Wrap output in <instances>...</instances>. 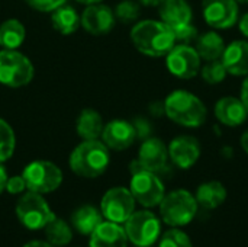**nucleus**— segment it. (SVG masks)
I'll use <instances>...</instances> for the list:
<instances>
[{
    "label": "nucleus",
    "mask_w": 248,
    "mask_h": 247,
    "mask_svg": "<svg viewBox=\"0 0 248 247\" xmlns=\"http://www.w3.org/2000/svg\"><path fill=\"white\" fill-rule=\"evenodd\" d=\"M131 41L140 52L148 57H166L176 45L171 28L154 19L135 23L131 29Z\"/></svg>",
    "instance_id": "1"
},
{
    "label": "nucleus",
    "mask_w": 248,
    "mask_h": 247,
    "mask_svg": "<svg viewBox=\"0 0 248 247\" xmlns=\"http://www.w3.org/2000/svg\"><path fill=\"white\" fill-rule=\"evenodd\" d=\"M164 114L173 122L186 127L198 128L206 121V106L205 103L192 92L174 90L164 100Z\"/></svg>",
    "instance_id": "2"
},
{
    "label": "nucleus",
    "mask_w": 248,
    "mask_h": 247,
    "mask_svg": "<svg viewBox=\"0 0 248 247\" xmlns=\"http://www.w3.org/2000/svg\"><path fill=\"white\" fill-rule=\"evenodd\" d=\"M110 154L103 141L87 140L80 143L70 154L71 170L81 178L94 179L103 175L109 166Z\"/></svg>",
    "instance_id": "3"
},
{
    "label": "nucleus",
    "mask_w": 248,
    "mask_h": 247,
    "mask_svg": "<svg viewBox=\"0 0 248 247\" xmlns=\"http://www.w3.org/2000/svg\"><path fill=\"white\" fill-rule=\"evenodd\" d=\"M196 198L186 189H176L164 195L160 202V214L166 224L182 227L189 224L198 213Z\"/></svg>",
    "instance_id": "4"
},
{
    "label": "nucleus",
    "mask_w": 248,
    "mask_h": 247,
    "mask_svg": "<svg viewBox=\"0 0 248 247\" xmlns=\"http://www.w3.org/2000/svg\"><path fill=\"white\" fill-rule=\"evenodd\" d=\"M35 68L31 60L17 49L0 51V84L7 87H23L33 79Z\"/></svg>",
    "instance_id": "5"
},
{
    "label": "nucleus",
    "mask_w": 248,
    "mask_h": 247,
    "mask_svg": "<svg viewBox=\"0 0 248 247\" xmlns=\"http://www.w3.org/2000/svg\"><path fill=\"white\" fill-rule=\"evenodd\" d=\"M26 189L36 194H49L60 188L62 183L61 169L48 160H35L31 162L22 173Z\"/></svg>",
    "instance_id": "6"
},
{
    "label": "nucleus",
    "mask_w": 248,
    "mask_h": 247,
    "mask_svg": "<svg viewBox=\"0 0 248 247\" xmlns=\"http://www.w3.org/2000/svg\"><path fill=\"white\" fill-rule=\"evenodd\" d=\"M16 215L28 230H41L55 217L41 194L28 191L16 204Z\"/></svg>",
    "instance_id": "7"
},
{
    "label": "nucleus",
    "mask_w": 248,
    "mask_h": 247,
    "mask_svg": "<svg viewBox=\"0 0 248 247\" xmlns=\"http://www.w3.org/2000/svg\"><path fill=\"white\" fill-rule=\"evenodd\" d=\"M125 233L135 246H151L160 236V220L150 211H134L125 221Z\"/></svg>",
    "instance_id": "8"
},
{
    "label": "nucleus",
    "mask_w": 248,
    "mask_h": 247,
    "mask_svg": "<svg viewBox=\"0 0 248 247\" xmlns=\"http://www.w3.org/2000/svg\"><path fill=\"white\" fill-rule=\"evenodd\" d=\"M129 191L134 195L135 201L144 205L145 208H153L160 205L166 192L164 185L160 178L150 170H140L132 175Z\"/></svg>",
    "instance_id": "9"
},
{
    "label": "nucleus",
    "mask_w": 248,
    "mask_h": 247,
    "mask_svg": "<svg viewBox=\"0 0 248 247\" xmlns=\"http://www.w3.org/2000/svg\"><path fill=\"white\" fill-rule=\"evenodd\" d=\"M166 66L169 71L177 79L189 80L199 74L202 67V58L195 47L176 44L166 55Z\"/></svg>",
    "instance_id": "10"
},
{
    "label": "nucleus",
    "mask_w": 248,
    "mask_h": 247,
    "mask_svg": "<svg viewBox=\"0 0 248 247\" xmlns=\"http://www.w3.org/2000/svg\"><path fill=\"white\" fill-rule=\"evenodd\" d=\"M135 198L129 189L118 186L109 189L100 202V211L108 221L125 223L135 211Z\"/></svg>",
    "instance_id": "11"
},
{
    "label": "nucleus",
    "mask_w": 248,
    "mask_h": 247,
    "mask_svg": "<svg viewBox=\"0 0 248 247\" xmlns=\"http://www.w3.org/2000/svg\"><path fill=\"white\" fill-rule=\"evenodd\" d=\"M205 22L214 29H230L240 19L237 0H202Z\"/></svg>",
    "instance_id": "12"
},
{
    "label": "nucleus",
    "mask_w": 248,
    "mask_h": 247,
    "mask_svg": "<svg viewBox=\"0 0 248 247\" xmlns=\"http://www.w3.org/2000/svg\"><path fill=\"white\" fill-rule=\"evenodd\" d=\"M138 134L135 130V125L132 122H128L125 119H113L108 122L102 131V141L109 150L122 151L131 147Z\"/></svg>",
    "instance_id": "13"
},
{
    "label": "nucleus",
    "mask_w": 248,
    "mask_h": 247,
    "mask_svg": "<svg viewBox=\"0 0 248 247\" xmlns=\"http://www.w3.org/2000/svg\"><path fill=\"white\" fill-rule=\"evenodd\" d=\"M115 12L102 3L87 4L81 15V26L93 35H105L115 26Z\"/></svg>",
    "instance_id": "14"
},
{
    "label": "nucleus",
    "mask_w": 248,
    "mask_h": 247,
    "mask_svg": "<svg viewBox=\"0 0 248 247\" xmlns=\"http://www.w3.org/2000/svg\"><path fill=\"white\" fill-rule=\"evenodd\" d=\"M169 157L180 169H190L201 157V143L193 135H179L169 146Z\"/></svg>",
    "instance_id": "15"
},
{
    "label": "nucleus",
    "mask_w": 248,
    "mask_h": 247,
    "mask_svg": "<svg viewBox=\"0 0 248 247\" xmlns=\"http://www.w3.org/2000/svg\"><path fill=\"white\" fill-rule=\"evenodd\" d=\"M140 165L150 172H160L166 167L169 160V147L160 138H147L142 141L138 153Z\"/></svg>",
    "instance_id": "16"
},
{
    "label": "nucleus",
    "mask_w": 248,
    "mask_h": 247,
    "mask_svg": "<svg viewBox=\"0 0 248 247\" xmlns=\"http://www.w3.org/2000/svg\"><path fill=\"white\" fill-rule=\"evenodd\" d=\"M215 118L225 127H240L248 118V111L246 109L243 100L235 96H224L221 98L214 108Z\"/></svg>",
    "instance_id": "17"
},
{
    "label": "nucleus",
    "mask_w": 248,
    "mask_h": 247,
    "mask_svg": "<svg viewBox=\"0 0 248 247\" xmlns=\"http://www.w3.org/2000/svg\"><path fill=\"white\" fill-rule=\"evenodd\" d=\"M221 61L230 74L248 76V39H237L225 45Z\"/></svg>",
    "instance_id": "18"
},
{
    "label": "nucleus",
    "mask_w": 248,
    "mask_h": 247,
    "mask_svg": "<svg viewBox=\"0 0 248 247\" xmlns=\"http://www.w3.org/2000/svg\"><path fill=\"white\" fill-rule=\"evenodd\" d=\"M128 237L125 229L118 223L103 221L90 234L89 247H126Z\"/></svg>",
    "instance_id": "19"
},
{
    "label": "nucleus",
    "mask_w": 248,
    "mask_h": 247,
    "mask_svg": "<svg viewBox=\"0 0 248 247\" xmlns=\"http://www.w3.org/2000/svg\"><path fill=\"white\" fill-rule=\"evenodd\" d=\"M161 20L170 28L190 23L193 17L192 7L187 0H164L158 6Z\"/></svg>",
    "instance_id": "20"
},
{
    "label": "nucleus",
    "mask_w": 248,
    "mask_h": 247,
    "mask_svg": "<svg viewBox=\"0 0 248 247\" xmlns=\"http://www.w3.org/2000/svg\"><path fill=\"white\" fill-rule=\"evenodd\" d=\"M195 49L198 51L199 57L205 61L221 60L222 52L225 49V41L218 32L208 31L205 33L198 35L195 41Z\"/></svg>",
    "instance_id": "21"
},
{
    "label": "nucleus",
    "mask_w": 248,
    "mask_h": 247,
    "mask_svg": "<svg viewBox=\"0 0 248 247\" xmlns=\"http://www.w3.org/2000/svg\"><path fill=\"white\" fill-rule=\"evenodd\" d=\"M196 202L205 210H215L227 199V188L218 181L202 183L196 191Z\"/></svg>",
    "instance_id": "22"
},
{
    "label": "nucleus",
    "mask_w": 248,
    "mask_h": 247,
    "mask_svg": "<svg viewBox=\"0 0 248 247\" xmlns=\"http://www.w3.org/2000/svg\"><path fill=\"white\" fill-rule=\"evenodd\" d=\"M105 128L103 119L100 114L94 109H83L77 118L76 130L80 138L84 141L87 140H99L102 131Z\"/></svg>",
    "instance_id": "23"
},
{
    "label": "nucleus",
    "mask_w": 248,
    "mask_h": 247,
    "mask_svg": "<svg viewBox=\"0 0 248 247\" xmlns=\"http://www.w3.org/2000/svg\"><path fill=\"white\" fill-rule=\"evenodd\" d=\"M51 23L57 32L62 35H71L81 26V16L74 7L62 4L52 12Z\"/></svg>",
    "instance_id": "24"
},
{
    "label": "nucleus",
    "mask_w": 248,
    "mask_h": 247,
    "mask_svg": "<svg viewBox=\"0 0 248 247\" xmlns=\"http://www.w3.org/2000/svg\"><path fill=\"white\" fill-rule=\"evenodd\" d=\"M100 223H103V214L92 205H83L77 208L71 215L73 227L86 236L92 234Z\"/></svg>",
    "instance_id": "25"
},
{
    "label": "nucleus",
    "mask_w": 248,
    "mask_h": 247,
    "mask_svg": "<svg viewBox=\"0 0 248 247\" xmlns=\"http://www.w3.org/2000/svg\"><path fill=\"white\" fill-rule=\"evenodd\" d=\"M26 36L23 23L17 19H7L0 25V47L3 49H17Z\"/></svg>",
    "instance_id": "26"
},
{
    "label": "nucleus",
    "mask_w": 248,
    "mask_h": 247,
    "mask_svg": "<svg viewBox=\"0 0 248 247\" xmlns=\"http://www.w3.org/2000/svg\"><path fill=\"white\" fill-rule=\"evenodd\" d=\"M45 236L48 243H51L52 246H65L71 242L73 233L70 226L64 220L54 217L45 226Z\"/></svg>",
    "instance_id": "27"
},
{
    "label": "nucleus",
    "mask_w": 248,
    "mask_h": 247,
    "mask_svg": "<svg viewBox=\"0 0 248 247\" xmlns=\"http://www.w3.org/2000/svg\"><path fill=\"white\" fill-rule=\"evenodd\" d=\"M16 147V135L13 128L3 119L0 118V163L9 160Z\"/></svg>",
    "instance_id": "28"
},
{
    "label": "nucleus",
    "mask_w": 248,
    "mask_h": 247,
    "mask_svg": "<svg viewBox=\"0 0 248 247\" xmlns=\"http://www.w3.org/2000/svg\"><path fill=\"white\" fill-rule=\"evenodd\" d=\"M199 74L208 84H219L225 80L228 71L221 60H214V61H206V64L201 67Z\"/></svg>",
    "instance_id": "29"
},
{
    "label": "nucleus",
    "mask_w": 248,
    "mask_h": 247,
    "mask_svg": "<svg viewBox=\"0 0 248 247\" xmlns=\"http://www.w3.org/2000/svg\"><path fill=\"white\" fill-rule=\"evenodd\" d=\"M115 17L122 23H132L140 17L141 4L137 0H122L115 7Z\"/></svg>",
    "instance_id": "30"
},
{
    "label": "nucleus",
    "mask_w": 248,
    "mask_h": 247,
    "mask_svg": "<svg viewBox=\"0 0 248 247\" xmlns=\"http://www.w3.org/2000/svg\"><path fill=\"white\" fill-rule=\"evenodd\" d=\"M158 247H193L189 236L182 230L173 229L163 234Z\"/></svg>",
    "instance_id": "31"
},
{
    "label": "nucleus",
    "mask_w": 248,
    "mask_h": 247,
    "mask_svg": "<svg viewBox=\"0 0 248 247\" xmlns=\"http://www.w3.org/2000/svg\"><path fill=\"white\" fill-rule=\"evenodd\" d=\"M171 31L174 33L176 44H183V45H190L193 41H196V38L199 35L198 29L192 25V22L174 26V28H171Z\"/></svg>",
    "instance_id": "32"
},
{
    "label": "nucleus",
    "mask_w": 248,
    "mask_h": 247,
    "mask_svg": "<svg viewBox=\"0 0 248 247\" xmlns=\"http://www.w3.org/2000/svg\"><path fill=\"white\" fill-rule=\"evenodd\" d=\"M67 0H25V3L28 6H31L35 10L39 12H54L55 9H58L60 6L65 4Z\"/></svg>",
    "instance_id": "33"
},
{
    "label": "nucleus",
    "mask_w": 248,
    "mask_h": 247,
    "mask_svg": "<svg viewBox=\"0 0 248 247\" xmlns=\"http://www.w3.org/2000/svg\"><path fill=\"white\" fill-rule=\"evenodd\" d=\"M26 189V183H25V179L23 176H12L7 179V183H6V191L12 195H17V194H22L23 191Z\"/></svg>",
    "instance_id": "34"
},
{
    "label": "nucleus",
    "mask_w": 248,
    "mask_h": 247,
    "mask_svg": "<svg viewBox=\"0 0 248 247\" xmlns=\"http://www.w3.org/2000/svg\"><path fill=\"white\" fill-rule=\"evenodd\" d=\"M240 99L243 100L246 109L248 111V76H246L243 84H241V92H240Z\"/></svg>",
    "instance_id": "35"
},
{
    "label": "nucleus",
    "mask_w": 248,
    "mask_h": 247,
    "mask_svg": "<svg viewBox=\"0 0 248 247\" xmlns=\"http://www.w3.org/2000/svg\"><path fill=\"white\" fill-rule=\"evenodd\" d=\"M238 29L248 39V12L238 19Z\"/></svg>",
    "instance_id": "36"
},
{
    "label": "nucleus",
    "mask_w": 248,
    "mask_h": 247,
    "mask_svg": "<svg viewBox=\"0 0 248 247\" xmlns=\"http://www.w3.org/2000/svg\"><path fill=\"white\" fill-rule=\"evenodd\" d=\"M7 172H6V167L3 166V163H0V194L3 191H6V183H7Z\"/></svg>",
    "instance_id": "37"
},
{
    "label": "nucleus",
    "mask_w": 248,
    "mask_h": 247,
    "mask_svg": "<svg viewBox=\"0 0 248 247\" xmlns=\"http://www.w3.org/2000/svg\"><path fill=\"white\" fill-rule=\"evenodd\" d=\"M140 4L147 6V7H158L164 0H137Z\"/></svg>",
    "instance_id": "38"
},
{
    "label": "nucleus",
    "mask_w": 248,
    "mask_h": 247,
    "mask_svg": "<svg viewBox=\"0 0 248 247\" xmlns=\"http://www.w3.org/2000/svg\"><path fill=\"white\" fill-rule=\"evenodd\" d=\"M23 247H55L52 246L51 243H48V242H41V240H33V242H29V243H26Z\"/></svg>",
    "instance_id": "39"
},
{
    "label": "nucleus",
    "mask_w": 248,
    "mask_h": 247,
    "mask_svg": "<svg viewBox=\"0 0 248 247\" xmlns=\"http://www.w3.org/2000/svg\"><path fill=\"white\" fill-rule=\"evenodd\" d=\"M241 147H243V150L248 154V130L244 131L243 135H241Z\"/></svg>",
    "instance_id": "40"
},
{
    "label": "nucleus",
    "mask_w": 248,
    "mask_h": 247,
    "mask_svg": "<svg viewBox=\"0 0 248 247\" xmlns=\"http://www.w3.org/2000/svg\"><path fill=\"white\" fill-rule=\"evenodd\" d=\"M83 4H94V3H100L102 0H77Z\"/></svg>",
    "instance_id": "41"
},
{
    "label": "nucleus",
    "mask_w": 248,
    "mask_h": 247,
    "mask_svg": "<svg viewBox=\"0 0 248 247\" xmlns=\"http://www.w3.org/2000/svg\"><path fill=\"white\" fill-rule=\"evenodd\" d=\"M237 1H238V4H240V3H243V4H248V0H237Z\"/></svg>",
    "instance_id": "42"
}]
</instances>
